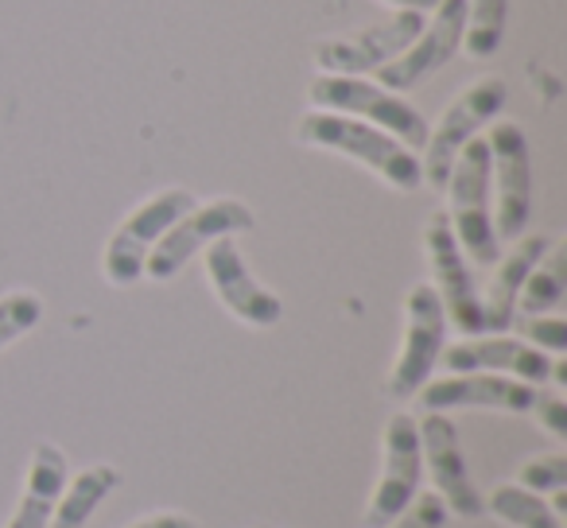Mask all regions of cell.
<instances>
[{
	"mask_svg": "<svg viewBox=\"0 0 567 528\" xmlns=\"http://www.w3.org/2000/svg\"><path fill=\"white\" fill-rule=\"evenodd\" d=\"M296 141L303 148L316 152H339V156L362 164L370 175H378L385 187L412 195V190L424 187V175H420V156L412 148H404L401 141H393L381 128L365 125V121L342 117V113L327 110H308L296 121Z\"/></svg>",
	"mask_w": 567,
	"mask_h": 528,
	"instance_id": "obj_1",
	"label": "cell"
},
{
	"mask_svg": "<svg viewBox=\"0 0 567 528\" xmlns=\"http://www.w3.org/2000/svg\"><path fill=\"white\" fill-rule=\"evenodd\" d=\"M447 221L466 260L489 269L502 257V241L494 234V206H489V148L486 136H474L447 175Z\"/></svg>",
	"mask_w": 567,
	"mask_h": 528,
	"instance_id": "obj_2",
	"label": "cell"
},
{
	"mask_svg": "<svg viewBox=\"0 0 567 528\" xmlns=\"http://www.w3.org/2000/svg\"><path fill=\"white\" fill-rule=\"evenodd\" d=\"M311 110L342 113V117L365 121V125L381 128L393 141H401L404 148H424L427 141V121L424 113L412 102H404L401 94L378 86V82L365 79H347V74H319L308 86Z\"/></svg>",
	"mask_w": 567,
	"mask_h": 528,
	"instance_id": "obj_3",
	"label": "cell"
},
{
	"mask_svg": "<svg viewBox=\"0 0 567 528\" xmlns=\"http://www.w3.org/2000/svg\"><path fill=\"white\" fill-rule=\"evenodd\" d=\"M195 190L187 187H167L148 195L141 206L121 218V226L113 229L110 245L102 252V277L110 288H133L144 277V260L156 249V241L195 206Z\"/></svg>",
	"mask_w": 567,
	"mask_h": 528,
	"instance_id": "obj_4",
	"label": "cell"
},
{
	"mask_svg": "<svg viewBox=\"0 0 567 528\" xmlns=\"http://www.w3.org/2000/svg\"><path fill=\"white\" fill-rule=\"evenodd\" d=\"M505 102H509V86L502 79H478L443 110V117L435 125H427L424 156H420L424 187H447L451 164L458 159V152L478 136V128H486L505 110Z\"/></svg>",
	"mask_w": 567,
	"mask_h": 528,
	"instance_id": "obj_5",
	"label": "cell"
},
{
	"mask_svg": "<svg viewBox=\"0 0 567 528\" xmlns=\"http://www.w3.org/2000/svg\"><path fill=\"white\" fill-rule=\"evenodd\" d=\"M257 226V214L241 203V198H210V203H195L164 237L156 241V249L144 260V277L167 284L187 269L195 252H203L206 245H214L218 237H237L249 234Z\"/></svg>",
	"mask_w": 567,
	"mask_h": 528,
	"instance_id": "obj_6",
	"label": "cell"
},
{
	"mask_svg": "<svg viewBox=\"0 0 567 528\" xmlns=\"http://www.w3.org/2000/svg\"><path fill=\"white\" fill-rule=\"evenodd\" d=\"M443 346H447V315H443L440 296L432 284H412L404 292V334L385 377V393L393 401H412L435 377Z\"/></svg>",
	"mask_w": 567,
	"mask_h": 528,
	"instance_id": "obj_7",
	"label": "cell"
},
{
	"mask_svg": "<svg viewBox=\"0 0 567 528\" xmlns=\"http://www.w3.org/2000/svg\"><path fill=\"white\" fill-rule=\"evenodd\" d=\"M489 148V206L497 241H517L533 218V152L517 121H497L486 136Z\"/></svg>",
	"mask_w": 567,
	"mask_h": 528,
	"instance_id": "obj_8",
	"label": "cell"
},
{
	"mask_svg": "<svg viewBox=\"0 0 567 528\" xmlns=\"http://www.w3.org/2000/svg\"><path fill=\"white\" fill-rule=\"evenodd\" d=\"M424 482V455H420V427L412 412H393L381 435V474L365 501V528H381L401 517L420 494Z\"/></svg>",
	"mask_w": 567,
	"mask_h": 528,
	"instance_id": "obj_9",
	"label": "cell"
},
{
	"mask_svg": "<svg viewBox=\"0 0 567 528\" xmlns=\"http://www.w3.org/2000/svg\"><path fill=\"white\" fill-rule=\"evenodd\" d=\"M420 427V455H424V478L432 482V494L447 505L451 517L474 520L486 513V497L474 486L471 463L463 455V443L447 412H424Z\"/></svg>",
	"mask_w": 567,
	"mask_h": 528,
	"instance_id": "obj_10",
	"label": "cell"
},
{
	"mask_svg": "<svg viewBox=\"0 0 567 528\" xmlns=\"http://www.w3.org/2000/svg\"><path fill=\"white\" fill-rule=\"evenodd\" d=\"M424 252H427V269H432V288L443 303V315H447V327H455L463 339L482 334V300H478V284H474V269L471 260H466V252L458 249L443 210H435L427 218Z\"/></svg>",
	"mask_w": 567,
	"mask_h": 528,
	"instance_id": "obj_11",
	"label": "cell"
},
{
	"mask_svg": "<svg viewBox=\"0 0 567 528\" xmlns=\"http://www.w3.org/2000/svg\"><path fill=\"white\" fill-rule=\"evenodd\" d=\"M463 32H466V0H440L432 9V20H424L420 35L378 74V86L393 90V94H412L416 86H424L432 74H440L451 59L463 51Z\"/></svg>",
	"mask_w": 567,
	"mask_h": 528,
	"instance_id": "obj_12",
	"label": "cell"
},
{
	"mask_svg": "<svg viewBox=\"0 0 567 528\" xmlns=\"http://www.w3.org/2000/svg\"><path fill=\"white\" fill-rule=\"evenodd\" d=\"M203 265L218 303L237 323L252 327V331H268V327H276L284 319V300L252 277L234 237H218L214 245H206Z\"/></svg>",
	"mask_w": 567,
	"mask_h": 528,
	"instance_id": "obj_13",
	"label": "cell"
},
{
	"mask_svg": "<svg viewBox=\"0 0 567 528\" xmlns=\"http://www.w3.org/2000/svg\"><path fill=\"white\" fill-rule=\"evenodd\" d=\"M420 28H424V12L396 9L393 17L373 28H362V32H354V35H339V40H323L316 48V66L323 74L362 79V74H373L385 63H393V59L420 35Z\"/></svg>",
	"mask_w": 567,
	"mask_h": 528,
	"instance_id": "obj_14",
	"label": "cell"
},
{
	"mask_svg": "<svg viewBox=\"0 0 567 528\" xmlns=\"http://www.w3.org/2000/svg\"><path fill=\"white\" fill-rule=\"evenodd\" d=\"M420 408L424 412H509L528 416L536 404V385L502 377V373H451L432 377L420 389Z\"/></svg>",
	"mask_w": 567,
	"mask_h": 528,
	"instance_id": "obj_15",
	"label": "cell"
},
{
	"mask_svg": "<svg viewBox=\"0 0 567 528\" xmlns=\"http://www.w3.org/2000/svg\"><path fill=\"white\" fill-rule=\"evenodd\" d=\"M440 362L447 373H502V377L525 381V385H544L551 381L556 358L528 346L525 339H509V334H474V339L443 346Z\"/></svg>",
	"mask_w": 567,
	"mask_h": 528,
	"instance_id": "obj_16",
	"label": "cell"
},
{
	"mask_svg": "<svg viewBox=\"0 0 567 528\" xmlns=\"http://www.w3.org/2000/svg\"><path fill=\"white\" fill-rule=\"evenodd\" d=\"M551 249L548 234H520L517 241L509 245L505 257H497L489 269L486 292H478L482 300V334H509V327L517 323V296L525 288L528 272L540 265V257Z\"/></svg>",
	"mask_w": 567,
	"mask_h": 528,
	"instance_id": "obj_17",
	"label": "cell"
},
{
	"mask_svg": "<svg viewBox=\"0 0 567 528\" xmlns=\"http://www.w3.org/2000/svg\"><path fill=\"white\" fill-rule=\"evenodd\" d=\"M66 478H71V458H66V451L48 439L35 443L32 458H28L24 494H20L17 513H12L4 528H48Z\"/></svg>",
	"mask_w": 567,
	"mask_h": 528,
	"instance_id": "obj_18",
	"label": "cell"
},
{
	"mask_svg": "<svg viewBox=\"0 0 567 528\" xmlns=\"http://www.w3.org/2000/svg\"><path fill=\"white\" fill-rule=\"evenodd\" d=\"M117 486H121V470L113 463H94L86 470H79L74 478H66L48 528H86Z\"/></svg>",
	"mask_w": 567,
	"mask_h": 528,
	"instance_id": "obj_19",
	"label": "cell"
},
{
	"mask_svg": "<svg viewBox=\"0 0 567 528\" xmlns=\"http://www.w3.org/2000/svg\"><path fill=\"white\" fill-rule=\"evenodd\" d=\"M567 296V245L564 241H551V249L540 257L533 272H528L525 288L517 296V311L525 319L533 315H548L564 303Z\"/></svg>",
	"mask_w": 567,
	"mask_h": 528,
	"instance_id": "obj_20",
	"label": "cell"
},
{
	"mask_svg": "<svg viewBox=\"0 0 567 528\" xmlns=\"http://www.w3.org/2000/svg\"><path fill=\"white\" fill-rule=\"evenodd\" d=\"M486 513L502 520L505 528H564V517L551 509L548 497L528 494L517 482H502V486L489 489Z\"/></svg>",
	"mask_w": 567,
	"mask_h": 528,
	"instance_id": "obj_21",
	"label": "cell"
},
{
	"mask_svg": "<svg viewBox=\"0 0 567 528\" xmlns=\"http://www.w3.org/2000/svg\"><path fill=\"white\" fill-rule=\"evenodd\" d=\"M509 0H466V32L463 51L471 59H494L505 40Z\"/></svg>",
	"mask_w": 567,
	"mask_h": 528,
	"instance_id": "obj_22",
	"label": "cell"
},
{
	"mask_svg": "<svg viewBox=\"0 0 567 528\" xmlns=\"http://www.w3.org/2000/svg\"><path fill=\"white\" fill-rule=\"evenodd\" d=\"M43 296L17 288V292L0 296V350H9L12 342H20L24 334H32L43 323Z\"/></svg>",
	"mask_w": 567,
	"mask_h": 528,
	"instance_id": "obj_23",
	"label": "cell"
},
{
	"mask_svg": "<svg viewBox=\"0 0 567 528\" xmlns=\"http://www.w3.org/2000/svg\"><path fill=\"white\" fill-rule=\"evenodd\" d=\"M517 486H525L528 494L556 497L567 489V455L564 451H551V455H533L528 463H520Z\"/></svg>",
	"mask_w": 567,
	"mask_h": 528,
	"instance_id": "obj_24",
	"label": "cell"
},
{
	"mask_svg": "<svg viewBox=\"0 0 567 528\" xmlns=\"http://www.w3.org/2000/svg\"><path fill=\"white\" fill-rule=\"evenodd\" d=\"M525 342L536 350H544L548 358H564L567 354V319L559 315H533L525 319Z\"/></svg>",
	"mask_w": 567,
	"mask_h": 528,
	"instance_id": "obj_25",
	"label": "cell"
},
{
	"mask_svg": "<svg viewBox=\"0 0 567 528\" xmlns=\"http://www.w3.org/2000/svg\"><path fill=\"white\" fill-rule=\"evenodd\" d=\"M447 505L440 501L435 494H416V501L409 505V509L401 513V517H393L389 525L381 528H443L447 525Z\"/></svg>",
	"mask_w": 567,
	"mask_h": 528,
	"instance_id": "obj_26",
	"label": "cell"
},
{
	"mask_svg": "<svg viewBox=\"0 0 567 528\" xmlns=\"http://www.w3.org/2000/svg\"><path fill=\"white\" fill-rule=\"evenodd\" d=\"M528 416H536V424L551 435L556 443H567V401L564 396H544L536 393V404Z\"/></svg>",
	"mask_w": 567,
	"mask_h": 528,
	"instance_id": "obj_27",
	"label": "cell"
},
{
	"mask_svg": "<svg viewBox=\"0 0 567 528\" xmlns=\"http://www.w3.org/2000/svg\"><path fill=\"white\" fill-rule=\"evenodd\" d=\"M125 528H198V520L187 517V513H175V509H156V513L136 517L133 525H125Z\"/></svg>",
	"mask_w": 567,
	"mask_h": 528,
	"instance_id": "obj_28",
	"label": "cell"
},
{
	"mask_svg": "<svg viewBox=\"0 0 567 528\" xmlns=\"http://www.w3.org/2000/svg\"><path fill=\"white\" fill-rule=\"evenodd\" d=\"M385 4H396V9H412V12H427V9H435L440 0H385Z\"/></svg>",
	"mask_w": 567,
	"mask_h": 528,
	"instance_id": "obj_29",
	"label": "cell"
},
{
	"mask_svg": "<svg viewBox=\"0 0 567 528\" xmlns=\"http://www.w3.org/2000/svg\"><path fill=\"white\" fill-rule=\"evenodd\" d=\"M257 528H268V525H257Z\"/></svg>",
	"mask_w": 567,
	"mask_h": 528,
	"instance_id": "obj_30",
	"label": "cell"
}]
</instances>
